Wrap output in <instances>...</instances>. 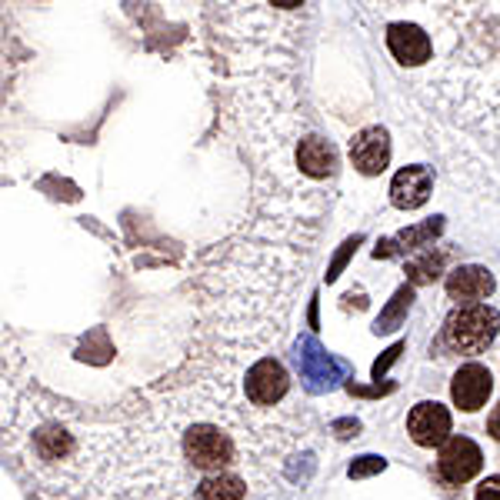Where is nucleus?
Instances as JSON below:
<instances>
[{
  "label": "nucleus",
  "mask_w": 500,
  "mask_h": 500,
  "mask_svg": "<svg viewBox=\"0 0 500 500\" xmlns=\"http://www.w3.org/2000/svg\"><path fill=\"white\" fill-rule=\"evenodd\" d=\"M500 334V314L487 304H464L450 310L444 338L457 354H484Z\"/></svg>",
  "instance_id": "nucleus-1"
},
{
  "label": "nucleus",
  "mask_w": 500,
  "mask_h": 500,
  "mask_svg": "<svg viewBox=\"0 0 500 500\" xmlns=\"http://www.w3.org/2000/svg\"><path fill=\"white\" fill-rule=\"evenodd\" d=\"M187 460L201 470H221L234 460V440L217 427H194L184 440Z\"/></svg>",
  "instance_id": "nucleus-2"
},
{
  "label": "nucleus",
  "mask_w": 500,
  "mask_h": 500,
  "mask_svg": "<svg viewBox=\"0 0 500 500\" xmlns=\"http://www.w3.org/2000/svg\"><path fill=\"white\" fill-rule=\"evenodd\" d=\"M480 464H484V454H480V447L470 437H450L447 444L440 447L437 470L440 477L447 480V484H454V487L467 484L480 470Z\"/></svg>",
  "instance_id": "nucleus-3"
},
{
  "label": "nucleus",
  "mask_w": 500,
  "mask_h": 500,
  "mask_svg": "<svg viewBox=\"0 0 500 500\" xmlns=\"http://www.w3.org/2000/svg\"><path fill=\"white\" fill-rule=\"evenodd\" d=\"M287 387H290V377L274 358L257 360L254 368L247 370V400L257 407H274L287 394Z\"/></svg>",
  "instance_id": "nucleus-4"
},
{
  "label": "nucleus",
  "mask_w": 500,
  "mask_h": 500,
  "mask_svg": "<svg viewBox=\"0 0 500 500\" xmlns=\"http://www.w3.org/2000/svg\"><path fill=\"white\" fill-rule=\"evenodd\" d=\"M490 390H494V377L484 364H464L450 380V397L460 410H480L487 404Z\"/></svg>",
  "instance_id": "nucleus-5"
},
{
  "label": "nucleus",
  "mask_w": 500,
  "mask_h": 500,
  "mask_svg": "<svg viewBox=\"0 0 500 500\" xmlns=\"http://www.w3.org/2000/svg\"><path fill=\"white\" fill-rule=\"evenodd\" d=\"M407 434L420 447H437L450 434V414L447 407H440L437 400H424L410 410L407 417Z\"/></svg>",
  "instance_id": "nucleus-6"
},
{
  "label": "nucleus",
  "mask_w": 500,
  "mask_h": 500,
  "mask_svg": "<svg viewBox=\"0 0 500 500\" xmlns=\"http://www.w3.org/2000/svg\"><path fill=\"white\" fill-rule=\"evenodd\" d=\"M350 161L358 167L360 174H380V171H387L390 163V141H387V131H380V127H364V131L350 141Z\"/></svg>",
  "instance_id": "nucleus-7"
},
{
  "label": "nucleus",
  "mask_w": 500,
  "mask_h": 500,
  "mask_svg": "<svg viewBox=\"0 0 500 500\" xmlns=\"http://www.w3.org/2000/svg\"><path fill=\"white\" fill-rule=\"evenodd\" d=\"M430 191H434V177L427 167H404L390 184V201L400 211H417L420 204H427Z\"/></svg>",
  "instance_id": "nucleus-8"
},
{
  "label": "nucleus",
  "mask_w": 500,
  "mask_h": 500,
  "mask_svg": "<svg viewBox=\"0 0 500 500\" xmlns=\"http://www.w3.org/2000/svg\"><path fill=\"white\" fill-rule=\"evenodd\" d=\"M387 47L400 64H424L430 57V37L414 24H397L387 34Z\"/></svg>",
  "instance_id": "nucleus-9"
},
{
  "label": "nucleus",
  "mask_w": 500,
  "mask_h": 500,
  "mask_svg": "<svg viewBox=\"0 0 500 500\" xmlns=\"http://www.w3.org/2000/svg\"><path fill=\"white\" fill-rule=\"evenodd\" d=\"M494 290V277L487 267H457L447 277V294L454 300H480Z\"/></svg>",
  "instance_id": "nucleus-10"
},
{
  "label": "nucleus",
  "mask_w": 500,
  "mask_h": 500,
  "mask_svg": "<svg viewBox=\"0 0 500 500\" xmlns=\"http://www.w3.org/2000/svg\"><path fill=\"white\" fill-rule=\"evenodd\" d=\"M297 163L304 167V174L310 177H327L334 167H338V157H334V147L320 137H307L300 147H297Z\"/></svg>",
  "instance_id": "nucleus-11"
},
{
  "label": "nucleus",
  "mask_w": 500,
  "mask_h": 500,
  "mask_svg": "<svg viewBox=\"0 0 500 500\" xmlns=\"http://www.w3.org/2000/svg\"><path fill=\"white\" fill-rule=\"evenodd\" d=\"M244 480L234 477V474H221V470L214 477L201 480V487H197V500H244Z\"/></svg>",
  "instance_id": "nucleus-12"
},
{
  "label": "nucleus",
  "mask_w": 500,
  "mask_h": 500,
  "mask_svg": "<svg viewBox=\"0 0 500 500\" xmlns=\"http://www.w3.org/2000/svg\"><path fill=\"white\" fill-rule=\"evenodd\" d=\"M377 470H384L380 457H360V464L350 467V477H368V474H377Z\"/></svg>",
  "instance_id": "nucleus-13"
},
{
  "label": "nucleus",
  "mask_w": 500,
  "mask_h": 500,
  "mask_svg": "<svg viewBox=\"0 0 500 500\" xmlns=\"http://www.w3.org/2000/svg\"><path fill=\"white\" fill-rule=\"evenodd\" d=\"M477 500H500V477L484 480L477 490Z\"/></svg>",
  "instance_id": "nucleus-14"
},
{
  "label": "nucleus",
  "mask_w": 500,
  "mask_h": 500,
  "mask_svg": "<svg viewBox=\"0 0 500 500\" xmlns=\"http://www.w3.org/2000/svg\"><path fill=\"white\" fill-rule=\"evenodd\" d=\"M487 430H490V437L500 440V404L494 407V414L487 417Z\"/></svg>",
  "instance_id": "nucleus-15"
}]
</instances>
